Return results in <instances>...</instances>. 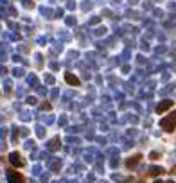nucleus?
Wrapping results in <instances>:
<instances>
[{"label": "nucleus", "instance_id": "6e6552de", "mask_svg": "<svg viewBox=\"0 0 176 183\" xmlns=\"http://www.w3.org/2000/svg\"><path fill=\"white\" fill-rule=\"evenodd\" d=\"M149 158H151V160H158V158H160V153H156V151H153V153L149 154Z\"/></svg>", "mask_w": 176, "mask_h": 183}, {"label": "nucleus", "instance_id": "0eeeda50", "mask_svg": "<svg viewBox=\"0 0 176 183\" xmlns=\"http://www.w3.org/2000/svg\"><path fill=\"white\" fill-rule=\"evenodd\" d=\"M164 172H165V169L158 167V165H153V167H149V176H151V178H156V176L164 174Z\"/></svg>", "mask_w": 176, "mask_h": 183}, {"label": "nucleus", "instance_id": "39448f33", "mask_svg": "<svg viewBox=\"0 0 176 183\" xmlns=\"http://www.w3.org/2000/svg\"><path fill=\"white\" fill-rule=\"evenodd\" d=\"M173 108V101H162L158 106H156V113H164V111H167V110H171Z\"/></svg>", "mask_w": 176, "mask_h": 183}, {"label": "nucleus", "instance_id": "9b49d317", "mask_svg": "<svg viewBox=\"0 0 176 183\" xmlns=\"http://www.w3.org/2000/svg\"><path fill=\"white\" fill-rule=\"evenodd\" d=\"M139 183H142V181H139Z\"/></svg>", "mask_w": 176, "mask_h": 183}, {"label": "nucleus", "instance_id": "f257e3e1", "mask_svg": "<svg viewBox=\"0 0 176 183\" xmlns=\"http://www.w3.org/2000/svg\"><path fill=\"white\" fill-rule=\"evenodd\" d=\"M160 126H162V129H164V131L173 133V131H174V128H176V113H171L169 117L162 118Z\"/></svg>", "mask_w": 176, "mask_h": 183}, {"label": "nucleus", "instance_id": "20e7f679", "mask_svg": "<svg viewBox=\"0 0 176 183\" xmlns=\"http://www.w3.org/2000/svg\"><path fill=\"white\" fill-rule=\"evenodd\" d=\"M140 160H142V154H133V156H130V158L126 160V167L128 169H135L140 163Z\"/></svg>", "mask_w": 176, "mask_h": 183}, {"label": "nucleus", "instance_id": "1a4fd4ad", "mask_svg": "<svg viewBox=\"0 0 176 183\" xmlns=\"http://www.w3.org/2000/svg\"><path fill=\"white\" fill-rule=\"evenodd\" d=\"M154 183H162V181H158V180H156V181H154Z\"/></svg>", "mask_w": 176, "mask_h": 183}, {"label": "nucleus", "instance_id": "9d476101", "mask_svg": "<svg viewBox=\"0 0 176 183\" xmlns=\"http://www.w3.org/2000/svg\"><path fill=\"white\" fill-rule=\"evenodd\" d=\"M167 183H173V181H167Z\"/></svg>", "mask_w": 176, "mask_h": 183}, {"label": "nucleus", "instance_id": "f03ea898", "mask_svg": "<svg viewBox=\"0 0 176 183\" xmlns=\"http://www.w3.org/2000/svg\"><path fill=\"white\" fill-rule=\"evenodd\" d=\"M7 183H25V178L16 169H7Z\"/></svg>", "mask_w": 176, "mask_h": 183}, {"label": "nucleus", "instance_id": "423d86ee", "mask_svg": "<svg viewBox=\"0 0 176 183\" xmlns=\"http://www.w3.org/2000/svg\"><path fill=\"white\" fill-rule=\"evenodd\" d=\"M65 81L68 83V84H72V86H79L81 84V81L74 75V74H65Z\"/></svg>", "mask_w": 176, "mask_h": 183}, {"label": "nucleus", "instance_id": "7ed1b4c3", "mask_svg": "<svg viewBox=\"0 0 176 183\" xmlns=\"http://www.w3.org/2000/svg\"><path fill=\"white\" fill-rule=\"evenodd\" d=\"M9 161H11V165H13V167H18V169H22L23 165H25V161L22 160L20 153H11V154H9Z\"/></svg>", "mask_w": 176, "mask_h": 183}]
</instances>
